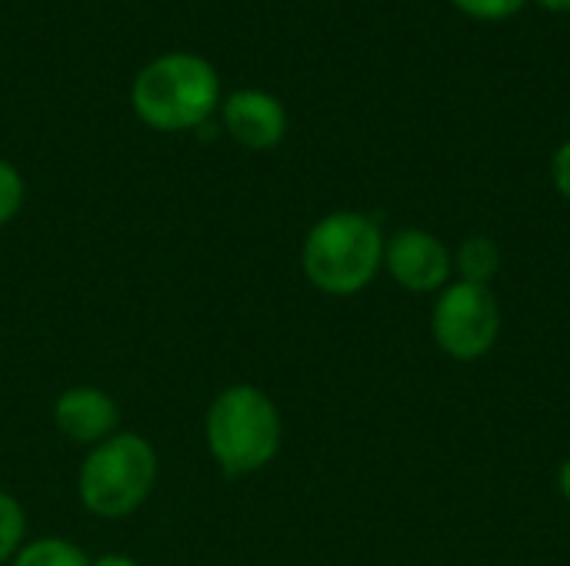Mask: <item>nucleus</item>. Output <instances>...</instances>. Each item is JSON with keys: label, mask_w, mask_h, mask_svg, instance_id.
I'll return each mask as SVG.
<instances>
[{"label": "nucleus", "mask_w": 570, "mask_h": 566, "mask_svg": "<svg viewBox=\"0 0 570 566\" xmlns=\"http://www.w3.org/2000/svg\"><path fill=\"white\" fill-rule=\"evenodd\" d=\"M130 107L150 130H197L220 107L217 67L207 57L187 50L160 53L137 70L130 87Z\"/></svg>", "instance_id": "1"}, {"label": "nucleus", "mask_w": 570, "mask_h": 566, "mask_svg": "<svg viewBox=\"0 0 570 566\" xmlns=\"http://www.w3.org/2000/svg\"><path fill=\"white\" fill-rule=\"evenodd\" d=\"M284 440L277 404L250 384L220 390L204 414V444L210 460L227 477H247L264 470Z\"/></svg>", "instance_id": "2"}, {"label": "nucleus", "mask_w": 570, "mask_h": 566, "mask_svg": "<svg viewBox=\"0 0 570 566\" xmlns=\"http://www.w3.org/2000/svg\"><path fill=\"white\" fill-rule=\"evenodd\" d=\"M384 234L357 210H334L321 217L301 247V267L311 287L327 297H354L374 284L384 267Z\"/></svg>", "instance_id": "3"}, {"label": "nucleus", "mask_w": 570, "mask_h": 566, "mask_svg": "<svg viewBox=\"0 0 570 566\" xmlns=\"http://www.w3.org/2000/svg\"><path fill=\"white\" fill-rule=\"evenodd\" d=\"M157 470L160 464L154 444L134 430H117L83 457L77 477L80 504L100 520H124L147 504Z\"/></svg>", "instance_id": "4"}, {"label": "nucleus", "mask_w": 570, "mask_h": 566, "mask_svg": "<svg viewBox=\"0 0 570 566\" xmlns=\"http://www.w3.org/2000/svg\"><path fill=\"white\" fill-rule=\"evenodd\" d=\"M434 344L454 360H481L494 350L501 337V307L491 287L481 284H451L441 290L431 310Z\"/></svg>", "instance_id": "5"}, {"label": "nucleus", "mask_w": 570, "mask_h": 566, "mask_svg": "<svg viewBox=\"0 0 570 566\" xmlns=\"http://www.w3.org/2000/svg\"><path fill=\"white\" fill-rule=\"evenodd\" d=\"M384 267L411 294H438L454 274V254L428 230H401L384 244Z\"/></svg>", "instance_id": "6"}, {"label": "nucleus", "mask_w": 570, "mask_h": 566, "mask_svg": "<svg viewBox=\"0 0 570 566\" xmlns=\"http://www.w3.org/2000/svg\"><path fill=\"white\" fill-rule=\"evenodd\" d=\"M220 123L244 150H271L287 133V110L267 90H234L220 100Z\"/></svg>", "instance_id": "7"}, {"label": "nucleus", "mask_w": 570, "mask_h": 566, "mask_svg": "<svg viewBox=\"0 0 570 566\" xmlns=\"http://www.w3.org/2000/svg\"><path fill=\"white\" fill-rule=\"evenodd\" d=\"M53 427L83 447H97L120 427L117 400L100 387H70L53 400Z\"/></svg>", "instance_id": "8"}, {"label": "nucleus", "mask_w": 570, "mask_h": 566, "mask_svg": "<svg viewBox=\"0 0 570 566\" xmlns=\"http://www.w3.org/2000/svg\"><path fill=\"white\" fill-rule=\"evenodd\" d=\"M454 270L461 274L464 284L488 287L498 277V270H501V250H498V244L491 237H481V234L478 237H468L458 247V254H454Z\"/></svg>", "instance_id": "9"}, {"label": "nucleus", "mask_w": 570, "mask_h": 566, "mask_svg": "<svg viewBox=\"0 0 570 566\" xmlns=\"http://www.w3.org/2000/svg\"><path fill=\"white\" fill-rule=\"evenodd\" d=\"M7 566H90V557L63 537L27 540Z\"/></svg>", "instance_id": "10"}, {"label": "nucleus", "mask_w": 570, "mask_h": 566, "mask_svg": "<svg viewBox=\"0 0 570 566\" xmlns=\"http://www.w3.org/2000/svg\"><path fill=\"white\" fill-rule=\"evenodd\" d=\"M27 514L17 497L0 490V566L10 564L17 550L27 544Z\"/></svg>", "instance_id": "11"}, {"label": "nucleus", "mask_w": 570, "mask_h": 566, "mask_svg": "<svg viewBox=\"0 0 570 566\" xmlns=\"http://www.w3.org/2000/svg\"><path fill=\"white\" fill-rule=\"evenodd\" d=\"M23 200H27V183L20 170L0 157V227H7L23 210Z\"/></svg>", "instance_id": "12"}, {"label": "nucleus", "mask_w": 570, "mask_h": 566, "mask_svg": "<svg viewBox=\"0 0 570 566\" xmlns=\"http://www.w3.org/2000/svg\"><path fill=\"white\" fill-rule=\"evenodd\" d=\"M468 17H478V20H501V17H511L514 10H521L524 0H454Z\"/></svg>", "instance_id": "13"}, {"label": "nucleus", "mask_w": 570, "mask_h": 566, "mask_svg": "<svg viewBox=\"0 0 570 566\" xmlns=\"http://www.w3.org/2000/svg\"><path fill=\"white\" fill-rule=\"evenodd\" d=\"M554 183H558L561 197L570 200V140L554 153Z\"/></svg>", "instance_id": "14"}, {"label": "nucleus", "mask_w": 570, "mask_h": 566, "mask_svg": "<svg viewBox=\"0 0 570 566\" xmlns=\"http://www.w3.org/2000/svg\"><path fill=\"white\" fill-rule=\"evenodd\" d=\"M90 566H140L134 557H127V554H104V557H97V560H90Z\"/></svg>", "instance_id": "15"}, {"label": "nucleus", "mask_w": 570, "mask_h": 566, "mask_svg": "<svg viewBox=\"0 0 570 566\" xmlns=\"http://www.w3.org/2000/svg\"><path fill=\"white\" fill-rule=\"evenodd\" d=\"M558 490H561V497L570 504V457L561 464V470H558Z\"/></svg>", "instance_id": "16"}, {"label": "nucleus", "mask_w": 570, "mask_h": 566, "mask_svg": "<svg viewBox=\"0 0 570 566\" xmlns=\"http://www.w3.org/2000/svg\"><path fill=\"white\" fill-rule=\"evenodd\" d=\"M538 3L548 10H570V0H538Z\"/></svg>", "instance_id": "17"}]
</instances>
